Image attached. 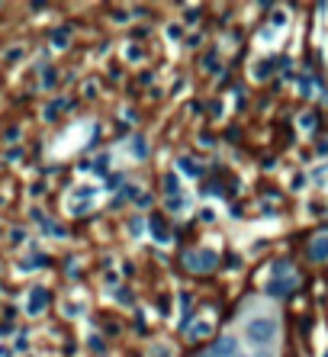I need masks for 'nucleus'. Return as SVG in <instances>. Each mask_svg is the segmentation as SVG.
<instances>
[{
  "instance_id": "1",
  "label": "nucleus",
  "mask_w": 328,
  "mask_h": 357,
  "mask_svg": "<svg viewBox=\"0 0 328 357\" xmlns=\"http://www.w3.org/2000/svg\"><path fill=\"white\" fill-rule=\"evenodd\" d=\"M273 335H277L273 319H254L251 325H248V338H251L254 345H267V341H273Z\"/></svg>"
},
{
  "instance_id": "2",
  "label": "nucleus",
  "mask_w": 328,
  "mask_h": 357,
  "mask_svg": "<svg viewBox=\"0 0 328 357\" xmlns=\"http://www.w3.org/2000/svg\"><path fill=\"white\" fill-rule=\"evenodd\" d=\"M312 258H316V261H325L328 258V238H319V242L312 244Z\"/></svg>"
}]
</instances>
